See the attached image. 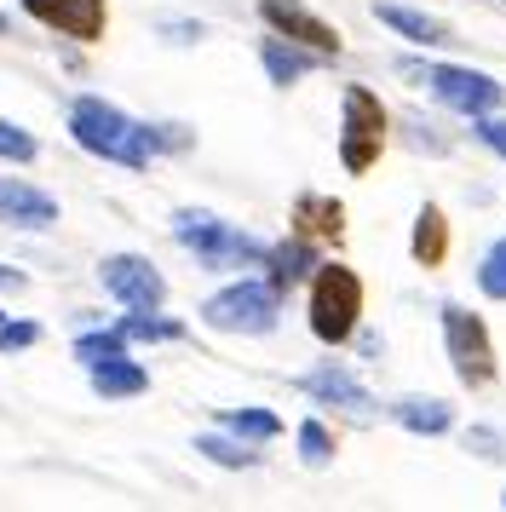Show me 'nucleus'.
<instances>
[{
  "label": "nucleus",
  "mask_w": 506,
  "mask_h": 512,
  "mask_svg": "<svg viewBox=\"0 0 506 512\" xmlns=\"http://www.w3.org/2000/svg\"><path fill=\"white\" fill-rule=\"evenodd\" d=\"M259 58H265V75H271L276 87H294L299 75L311 70L317 52L299 47V41H288V35H265V41H259Z\"/></svg>",
  "instance_id": "18"
},
{
  "label": "nucleus",
  "mask_w": 506,
  "mask_h": 512,
  "mask_svg": "<svg viewBox=\"0 0 506 512\" xmlns=\"http://www.w3.org/2000/svg\"><path fill=\"white\" fill-rule=\"evenodd\" d=\"M23 12L35 24L69 35V41H98L104 35V18H110L104 0H23Z\"/></svg>",
  "instance_id": "10"
},
{
  "label": "nucleus",
  "mask_w": 506,
  "mask_h": 512,
  "mask_svg": "<svg viewBox=\"0 0 506 512\" xmlns=\"http://www.w3.org/2000/svg\"><path fill=\"white\" fill-rule=\"evenodd\" d=\"M219 426L236 432V438H248V443H271L282 432V420L271 409H219Z\"/></svg>",
  "instance_id": "20"
},
{
  "label": "nucleus",
  "mask_w": 506,
  "mask_h": 512,
  "mask_svg": "<svg viewBox=\"0 0 506 512\" xmlns=\"http://www.w3.org/2000/svg\"><path fill=\"white\" fill-rule=\"evenodd\" d=\"M0 35H6V12H0Z\"/></svg>",
  "instance_id": "31"
},
{
  "label": "nucleus",
  "mask_w": 506,
  "mask_h": 512,
  "mask_svg": "<svg viewBox=\"0 0 506 512\" xmlns=\"http://www.w3.org/2000/svg\"><path fill=\"white\" fill-rule=\"evenodd\" d=\"M391 420L397 426H409V432H449L455 426V403H443V397H426V392H414V397H397L391 403Z\"/></svg>",
  "instance_id": "16"
},
{
  "label": "nucleus",
  "mask_w": 506,
  "mask_h": 512,
  "mask_svg": "<svg viewBox=\"0 0 506 512\" xmlns=\"http://www.w3.org/2000/svg\"><path fill=\"white\" fill-rule=\"evenodd\" d=\"M472 139H478L483 150H495V156H506V121H501V116H478V127H472Z\"/></svg>",
  "instance_id": "27"
},
{
  "label": "nucleus",
  "mask_w": 506,
  "mask_h": 512,
  "mask_svg": "<svg viewBox=\"0 0 506 512\" xmlns=\"http://www.w3.org/2000/svg\"><path fill=\"white\" fill-rule=\"evenodd\" d=\"M409 254H414V265H426V271H437V265L449 259V213L437 208V202H426V208H420V219H414Z\"/></svg>",
  "instance_id": "15"
},
{
  "label": "nucleus",
  "mask_w": 506,
  "mask_h": 512,
  "mask_svg": "<svg viewBox=\"0 0 506 512\" xmlns=\"http://www.w3.org/2000/svg\"><path fill=\"white\" fill-rule=\"evenodd\" d=\"M299 461L305 466H328L334 461V432H328L322 420H305V426H299Z\"/></svg>",
  "instance_id": "24"
},
{
  "label": "nucleus",
  "mask_w": 506,
  "mask_h": 512,
  "mask_svg": "<svg viewBox=\"0 0 506 512\" xmlns=\"http://www.w3.org/2000/svg\"><path fill=\"white\" fill-rule=\"evenodd\" d=\"M173 236H179L190 254L202 259L207 271H230V265H265V242H253L248 231L225 225L219 213H202V208H179L173 213Z\"/></svg>",
  "instance_id": "2"
},
{
  "label": "nucleus",
  "mask_w": 506,
  "mask_h": 512,
  "mask_svg": "<svg viewBox=\"0 0 506 512\" xmlns=\"http://www.w3.org/2000/svg\"><path fill=\"white\" fill-rule=\"evenodd\" d=\"M345 127H340V162L345 173H368L386 150V104L368 93V87H345L340 98Z\"/></svg>",
  "instance_id": "5"
},
{
  "label": "nucleus",
  "mask_w": 506,
  "mask_h": 512,
  "mask_svg": "<svg viewBox=\"0 0 506 512\" xmlns=\"http://www.w3.org/2000/svg\"><path fill=\"white\" fill-rule=\"evenodd\" d=\"M294 236H305V242H340L345 208L334 196H299L294 202Z\"/></svg>",
  "instance_id": "14"
},
{
  "label": "nucleus",
  "mask_w": 506,
  "mask_h": 512,
  "mask_svg": "<svg viewBox=\"0 0 506 512\" xmlns=\"http://www.w3.org/2000/svg\"><path fill=\"white\" fill-rule=\"evenodd\" d=\"M121 334L127 340H144V346H161V340H184V323H173V317H156V311H127L121 317Z\"/></svg>",
  "instance_id": "21"
},
{
  "label": "nucleus",
  "mask_w": 506,
  "mask_h": 512,
  "mask_svg": "<svg viewBox=\"0 0 506 512\" xmlns=\"http://www.w3.org/2000/svg\"><path fill=\"white\" fill-rule=\"evenodd\" d=\"M276 305H282L276 282H230L202 305V323L219 328V334H271Z\"/></svg>",
  "instance_id": "4"
},
{
  "label": "nucleus",
  "mask_w": 506,
  "mask_h": 512,
  "mask_svg": "<svg viewBox=\"0 0 506 512\" xmlns=\"http://www.w3.org/2000/svg\"><path fill=\"white\" fill-rule=\"evenodd\" d=\"M196 449H202L207 461H219V466H259V449H248V438H236V432L225 438V426H219V432H202Z\"/></svg>",
  "instance_id": "22"
},
{
  "label": "nucleus",
  "mask_w": 506,
  "mask_h": 512,
  "mask_svg": "<svg viewBox=\"0 0 506 512\" xmlns=\"http://www.w3.org/2000/svg\"><path fill=\"white\" fill-rule=\"evenodd\" d=\"M472 449H478V455H495V461L506 455V449H501V438H489V432H472Z\"/></svg>",
  "instance_id": "29"
},
{
  "label": "nucleus",
  "mask_w": 506,
  "mask_h": 512,
  "mask_svg": "<svg viewBox=\"0 0 506 512\" xmlns=\"http://www.w3.org/2000/svg\"><path fill=\"white\" fill-rule=\"evenodd\" d=\"M92 392L98 397H138V392H150V374L138 369L133 357H110V363H92Z\"/></svg>",
  "instance_id": "19"
},
{
  "label": "nucleus",
  "mask_w": 506,
  "mask_h": 512,
  "mask_svg": "<svg viewBox=\"0 0 506 512\" xmlns=\"http://www.w3.org/2000/svg\"><path fill=\"white\" fill-rule=\"evenodd\" d=\"M443 346H449V363L466 386H489L501 363H495V340H489V328H483L478 311H466V305H443Z\"/></svg>",
  "instance_id": "6"
},
{
  "label": "nucleus",
  "mask_w": 506,
  "mask_h": 512,
  "mask_svg": "<svg viewBox=\"0 0 506 512\" xmlns=\"http://www.w3.org/2000/svg\"><path fill=\"white\" fill-rule=\"evenodd\" d=\"M0 219L18 231H46V225H58V202L23 179H0Z\"/></svg>",
  "instance_id": "12"
},
{
  "label": "nucleus",
  "mask_w": 506,
  "mask_h": 512,
  "mask_svg": "<svg viewBox=\"0 0 506 512\" xmlns=\"http://www.w3.org/2000/svg\"><path fill=\"white\" fill-rule=\"evenodd\" d=\"M374 18H380L386 29H397L403 41H414V47H449V41H455V29L443 24V18H432V12H420V6L380 0V6H374Z\"/></svg>",
  "instance_id": "13"
},
{
  "label": "nucleus",
  "mask_w": 506,
  "mask_h": 512,
  "mask_svg": "<svg viewBox=\"0 0 506 512\" xmlns=\"http://www.w3.org/2000/svg\"><path fill=\"white\" fill-rule=\"evenodd\" d=\"M0 288H6V294H18V288H23V271H6V265H0Z\"/></svg>",
  "instance_id": "30"
},
{
  "label": "nucleus",
  "mask_w": 506,
  "mask_h": 512,
  "mask_svg": "<svg viewBox=\"0 0 506 512\" xmlns=\"http://www.w3.org/2000/svg\"><path fill=\"white\" fill-rule=\"evenodd\" d=\"M75 357H81V363H110V357H127V334H121V328H92V334H81V340H75Z\"/></svg>",
  "instance_id": "23"
},
{
  "label": "nucleus",
  "mask_w": 506,
  "mask_h": 512,
  "mask_svg": "<svg viewBox=\"0 0 506 512\" xmlns=\"http://www.w3.org/2000/svg\"><path fill=\"white\" fill-rule=\"evenodd\" d=\"M299 386L317 397V403H334V409H345V415H357V420L374 415V397H368V386L351 369H340V363H322V369H311Z\"/></svg>",
  "instance_id": "11"
},
{
  "label": "nucleus",
  "mask_w": 506,
  "mask_h": 512,
  "mask_svg": "<svg viewBox=\"0 0 506 512\" xmlns=\"http://www.w3.org/2000/svg\"><path fill=\"white\" fill-rule=\"evenodd\" d=\"M478 288L489 294V300H506V236L483 254V265H478Z\"/></svg>",
  "instance_id": "25"
},
{
  "label": "nucleus",
  "mask_w": 506,
  "mask_h": 512,
  "mask_svg": "<svg viewBox=\"0 0 506 512\" xmlns=\"http://www.w3.org/2000/svg\"><path fill=\"white\" fill-rule=\"evenodd\" d=\"M0 156H6V162H35V139H29L23 127H12L6 116H0Z\"/></svg>",
  "instance_id": "26"
},
{
  "label": "nucleus",
  "mask_w": 506,
  "mask_h": 512,
  "mask_svg": "<svg viewBox=\"0 0 506 512\" xmlns=\"http://www.w3.org/2000/svg\"><path fill=\"white\" fill-rule=\"evenodd\" d=\"M41 340V323H0V351H23Z\"/></svg>",
  "instance_id": "28"
},
{
  "label": "nucleus",
  "mask_w": 506,
  "mask_h": 512,
  "mask_svg": "<svg viewBox=\"0 0 506 512\" xmlns=\"http://www.w3.org/2000/svg\"><path fill=\"white\" fill-rule=\"evenodd\" d=\"M432 93L449 104V110H466V116H489L495 104H501V81H489L478 70H460V64H437L432 75Z\"/></svg>",
  "instance_id": "9"
},
{
  "label": "nucleus",
  "mask_w": 506,
  "mask_h": 512,
  "mask_svg": "<svg viewBox=\"0 0 506 512\" xmlns=\"http://www.w3.org/2000/svg\"><path fill=\"white\" fill-rule=\"evenodd\" d=\"M311 265H317V242H305V236H288V242H276L271 254H265V271H271L276 288L311 282Z\"/></svg>",
  "instance_id": "17"
},
{
  "label": "nucleus",
  "mask_w": 506,
  "mask_h": 512,
  "mask_svg": "<svg viewBox=\"0 0 506 512\" xmlns=\"http://www.w3.org/2000/svg\"><path fill=\"white\" fill-rule=\"evenodd\" d=\"M69 139L81 144V150H92V156H104V162L127 167V173H144L150 156H156L150 127H138L133 116H121L104 98H75L69 104Z\"/></svg>",
  "instance_id": "1"
},
{
  "label": "nucleus",
  "mask_w": 506,
  "mask_h": 512,
  "mask_svg": "<svg viewBox=\"0 0 506 512\" xmlns=\"http://www.w3.org/2000/svg\"><path fill=\"white\" fill-rule=\"evenodd\" d=\"M311 334H317L322 346H345L357 323H363V282L351 265H317V277H311Z\"/></svg>",
  "instance_id": "3"
},
{
  "label": "nucleus",
  "mask_w": 506,
  "mask_h": 512,
  "mask_svg": "<svg viewBox=\"0 0 506 512\" xmlns=\"http://www.w3.org/2000/svg\"><path fill=\"white\" fill-rule=\"evenodd\" d=\"M0 323H6V311H0Z\"/></svg>",
  "instance_id": "32"
},
{
  "label": "nucleus",
  "mask_w": 506,
  "mask_h": 512,
  "mask_svg": "<svg viewBox=\"0 0 506 512\" xmlns=\"http://www.w3.org/2000/svg\"><path fill=\"white\" fill-rule=\"evenodd\" d=\"M259 18H265L276 35H288V41H299V47H311L317 58H334V52H340V29L322 24L317 12H305L299 0H259Z\"/></svg>",
  "instance_id": "8"
},
{
  "label": "nucleus",
  "mask_w": 506,
  "mask_h": 512,
  "mask_svg": "<svg viewBox=\"0 0 506 512\" xmlns=\"http://www.w3.org/2000/svg\"><path fill=\"white\" fill-rule=\"evenodd\" d=\"M98 277L127 311H161V300H167V282L144 254H110L98 265Z\"/></svg>",
  "instance_id": "7"
}]
</instances>
